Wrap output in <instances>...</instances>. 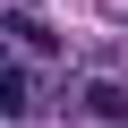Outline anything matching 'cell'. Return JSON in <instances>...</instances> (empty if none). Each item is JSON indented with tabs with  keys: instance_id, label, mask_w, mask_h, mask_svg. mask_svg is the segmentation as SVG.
<instances>
[{
	"instance_id": "cell-1",
	"label": "cell",
	"mask_w": 128,
	"mask_h": 128,
	"mask_svg": "<svg viewBox=\"0 0 128 128\" xmlns=\"http://www.w3.org/2000/svg\"><path fill=\"white\" fill-rule=\"evenodd\" d=\"M0 111H9V128H26V111H34V68L0 60Z\"/></svg>"
},
{
	"instance_id": "cell-3",
	"label": "cell",
	"mask_w": 128,
	"mask_h": 128,
	"mask_svg": "<svg viewBox=\"0 0 128 128\" xmlns=\"http://www.w3.org/2000/svg\"><path fill=\"white\" fill-rule=\"evenodd\" d=\"M9 43H17V51H51V34H43L26 9H9Z\"/></svg>"
},
{
	"instance_id": "cell-2",
	"label": "cell",
	"mask_w": 128,
	"mask_h": 128,
	"mask_svg": "<svg viewBox=\"0 0 128 128\" xmlns=\"http://www.w3.org/2000/svg\"><path fill=\"white\" fill-rule=\"evenodd\" d=\"M94 120H128V86H111V77H86V94H77Z\"/></svg>"
}]
</instances>
